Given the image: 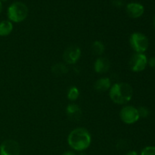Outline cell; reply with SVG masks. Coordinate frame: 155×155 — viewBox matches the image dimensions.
<instances>
[{
	"instance_id": "1",
	"label": "cell",
	"mask_w": 155,
	"mask_h": 155,
	"mask_svg": "<svg viewBox=\"0 0 155 155\" xmlns=\"http://www.w3.org/2000/svg\"><path fill=\"white\" fill-rule=\"evenodd\" d=\"M92 141L90 133L85 128H77L70 133L68 142L70 147L75 151H82L87 149Z\"/></svg>"
},
{
	"instance_id": "3",
	"label": "cell",
	"mask_w": 155,
	"mask_h": 155,
	"mask_svg": "<svg viewBox=\"0 0 155 155\" xmlns=\"http://www.w3.org/2000/svg\"><path fill=\"white\" fill-rule=\"evenodd\" d=\"M28 15V8L21 2H16L9 6L8 9V17L11 21L20 23L24 21Z\"/></svg>"
},
{
	"instance_id": "5",
	"label": "cell",
	"mask_w": 155,
	"mask_h": 155,
	"mask_svg": "<svg viewBox=\"0 0 155 155\" xmlns=\"http://www.w3.org/2000/svg\"><path fill=\"white\" fill-rule=\"evenodd\" d=\"M120 117L126 124H133L137 122L140 118L138 109L133 106L127 105L122 107L120 111Z\"/></svg>"
},
{
	"instance_id": "19",
	"label": "cell",
	"mask_w": 155,
	"mask_h": 155,
	"mask_svg": "<svg viewBox=\"0 0 155 155\" xmlns=\"http://www.w3.org/2000/svg\"><path fill=\"white\" fill-rule=\"evenodd\" d=\"M111 2L113 4V5H114L115 7H121L124 4V1L123 0H111Z\"/></svg>"
},
{
	"instance_id": "15",
	"label": "cell",
	"mask_w": 155,
	"mask_h": 155,
	"mask_svg": "<svg viewBox=\"0 0 155 155\" xmlns=\"http://www.w3.org/2000/svg\"><path fill=\"white\" fill-rule=\"evenodd\" d=\"M79 95H80V91L77 87L72 86L70 88L68 92V98L70 101H76L79 98Z\"/></svg>"
},
{
	"instance_id": "2",
	"label": "cell",
	"mask_w": 155,
	"mask_h": 155,
	"mask_svg": "<svg viewBox=\"0 0 155 155\" xmlns=\"http://www.w3.org/2000/svg\"><path fill=\"white\" fill-rule=\"evenodd\" d=\"M132 86L127 83H115L110 87L109 95L112 101L117 104H125L133 98Z\"/></svg>"
},
{
	"instance_id": "25",
	"label": "cell",
	"mask_w": 155,
	"mask_h": 155,
	"mask_svg": "<svg viewBox=\"0 0 155 155\" xmlns=\"http://www.w3.org/2000/svg\"><path fill=\"white\" fill-rule=\"evenodd\" d=\"M154 26L155 27V16H154Z\"/></svg>"
},
{
	"instance_id": "22",
	"label": "cell",
	"mask_w": 155,
	"mask_h": 155,
	"mask_svg": "<svg viewBox=\"0 0 155 155\" xmlns=\"http://www.w3.org/2000/svg\"><path fill=\"white\" fill-rule=\"evenodd\" d=\"M126 155H139V154H138V153L136 152V151H129V152L127 153V154Z\"/></svg>"
},
{
	"instance_id": "13",
	"label": "cell",
	"mask_w": 155,
	"mask_h": 155,
	"mask_svg": "<svg viewBox=\"0 0 155 155\" xmlns=\"http://www.w3.org/2000/svg\"><path fill=\"white\" fill-rule=\"evenodd\" d=\"M13 30V24L9 21H3L0 22V36H8Z\"/></svg>"
},
{
	"instance_id": "24",
	"label": "cell",
	"mask_w": 155,
	"mask_h": 155,
	"mask_svg": "<svg viewBox=\"0 0 155 155\" xmlns=\"http://www.w3.org/2000/svg\"><path fill=\"white\" fill-rule=\"evenodd\" d=\"M79 155H86V154H85V153H80V154H79Z\"/></svg>"
},
{
	"instance_id": "11",
	"label": "cell",
	"mask_w": 155,
	"mask_h": 155,
	"mask_svg": "<svg viewBox=\"0 0 155 155\" xmlns=\"http://www.w3.org/2000/svg\"><path fill=\"white\" fill-rule=\"evenodd\" d=\"M66 113L68 117L74 121L80 120L82 117V110L77 104H70L66 108Z\"/></svg>"
},
{
	"instance_id": "14",
	"label": "cell",
	"mask_w": 155,
	"mask_h": 155,
	"mask_svg": "<svg viewBox=\"0 0 155 155\" xmlns=\"http://www.w3.org/2000/svg\"><path fill=\"white\" fill-rule=\"evenodd\" d=\"M105 47L100 41H95L92 45V51L96 55H101L104 53Z\"/></svg>"
},
{
	"instance_id": "10",
	"label": "cell",
	"mask_w": 155,
	"mask_h": 155,
	"mask_svg": "<svg viewBox=\"0 0 155 155\" xmlns=\"http://www.w3.org/2000/svg\"><path fill=\"white\" fill-rule=\"evenodd\" d=\"M110 63L107 58L104 57H100L95 61L94 68L95 72L98 74H104L110 69Z\"/></svg>"
},
{
	"instance_id": "20",
	"label": "cell",
	"mask_w": 155,
	"mask_h": 155,
	"mask_svg": "<svg viewBox=\"0 0 155 155\" xmlns=\"http://www.w3.org/2000/svg\"><path fill=\"white\" fill-rule=\"evenodd\" d=\"M148 62L151 68H155V57L151 58L149 60V61H148Z\"/></svg>"
},
{
	"instance_id": "7",
	"label": "cell",
	"mask_w": 155,
	"mask_h": 155,
	"mask_svg": "<svg viewBox=\"0 0 155 155\" xmlns=\"http://www.w3.org/2000/svg\"><path fill=\"white\" fill-rule=\"evenodd\" d=\"M21 148L18 142L7 139L0 145V155H19Z\"/></svg>"
},
{
	"instance_id": "23",
	"label": "cell",
	"mask_w": 155,
	"mask_h": 155,
	"mask_svg": "<svg viewBox=\"0 0 155 155\" xmlns=\"http://www.w3.org/2000/svg\"><path fill=\"white\" fill-rule=\"evenodd\" d=\"M2 2H0V13L2 12Z\"/></svg>"
},
{
	"instance_id": "6",
	"label": "cell",
	"mask_w": 155,
	"mask_h": 155,
	"mask_svg": "<svg viewBox=\"0 0 155 155\" xmlns=\"http://www.w3.org/2000/svg\"><path fill=\"white\" fill-rule=\"evenodd\" d=\"M148 64L146 55L143 53H135L130 60V68L134 72H141L145 69Z\"/></svg>"
},
{
	"instance_id": "18",
	"label": "cell",
	"mask_w": 155,
	"mask_h": 155,
	"mask_svg": "<svg viewBox=\"0 0 155 155\" xmlns=\"http://www.w3.org/2000/svg\"><path fill=\"white\" fill-rule=\"evenodd\" d=\"M138 112L140 117H148L149 116L150 111L146 107H140L138 108Z\"/></svg>"
},
{
	"instance_id": "9",
	"label": "cell",
	"mask_w": 155,
	"mask_h": 155,
	"mask_svg": "<svg viewBox=\"0 0 155 155\" xmlns=\"http://www.w3.org/2000/svg\"><path fill=\"white\" fill-rule=\"evenodd\" d=\"M127 13L130 18H138L144 13V7L139 3H130L127 5Z\"/></svg>"
},
{
	"instance_id": "17",
	"label": "cell",
	"mask_w": 155,
	"mask_h": 155,
	"mask_svg": "<svg viewBox=\"0 0 155 155\" xmlns=\"http://www.w3.org/2000/svg\"><path fill=\"white\" fill-rule=\"evenodd\" d=\"M141 155H155V147L147 146L142 149Z\"/></svg>"
},
{
	"instance_id": "21",
	"label": "cell",
	"mask_w": 155,
	"mask_h": 155,
	"mask_svg": "<svg viewBox=\"0 0 155 155\" xmlns=\"http://www.w3.org/2000/svg\"><path fill=\"white\" fill-rule=\"evenodd\" d=\"M62 155H76V154L71 151H65L64 153H63V154Z\"/></svg>"
},
{
	"instance_id": "12",
	"label": "cell",
	"mask_w": 155,
	"mask_h": 155,
	"mask_svg": "<svg viewBox=\"0 0 155 155\" xmlns=\"http://www.w3.org/2000/svg\"><path fill=\"white\" fill-rule=\"evenodd\" d=\"M111 87V82L107 77H103L97 80L95 83V88L98 92H106Z\"/></svg>"
},
{
	"instance_id": "8",
	"label": "cell",
	"mask_w": 155,
	"mask_h": 155,
	"mask_svg": "<svg viewBox=\"0 0 155 155\" xmlns=\"http://www.w3.org/2000/svg\"><path fill=\"white\" fill-rule=\"evenodd\" d=\"M81 56V49L77 45H71L65 49L63 58L67 64H74L77 63Z\"/></svg>"
},
{
	"instance_id": "4",
	"label": "cell",
	"mask_w": 155,
	"mask_h": 155,
	"mask_svg": "<svg viewBox=\"0 0 155 155\" xmlns=\"http://www.w3.org/2000/svg\"><path fill=\"white\" fill-rule=\"evenodd\" d=\"M130 46L136 53H144L149 45L148 39L142 33H133L130 38Z\"/></svg>"
},
{
	"instance_id": "16",
	"label": "cell",
	"mask_w": 155,
	"mask_h": 155,
	"mask_svg": "<svg viewBox=\"0 0 155 155\" xmlns=\"http://www.w3.org/2000/svg\"><path fill=\"white\" fill-rule=\"evenodd\" d=\"M52 71L56 74H63L68 73V69L66 67V65L64 64L59 63L56 64L54 66L52 67Z\"/></svg>"
}]
</instances>
